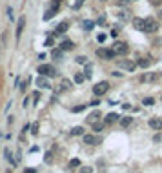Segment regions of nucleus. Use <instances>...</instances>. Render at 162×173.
Listing matches in <instances>:
<instances>
[{
  "instance_id": "nucleus-24",
  "label": "nucleus",
  "mask_w": 162,
  "mask_h": 173,
  "mask_svg": "<svg viewBox=\"0 0 162 173\" xmlns=\"http://www.w3.org/2000/svg\"><path fill=\"white\" fill-rule=\"evenodd\" d=\"M84 75H82V73H77V75H75V82H77V84H82V82H84Z\"/></svg>"
},
{
  "instance_id": "nucleus-19",
  "label": "nucleus",
  "mask_w": 162,
  "mask_h": 173,
  "mask_svg": "<svg viewBox=\"0 0 162 173\" xmlns=\"http://www.w3.org/2000/svg\"><path fill=\"white\" fill-rule=\"evenodd\" d=\"M62 88H64V89H69V88H73V84H71V80H69V78H62Z\"/></svg>"
},
{
  "instance_id": "nucleus-9",
  "label": "nucleus",
  "mask_w": 162,
  "mask_h": 173,
  "mask_svg": "<svg viewBox=\"0 0 162 173\" xmlns=\"http://www.w3.org/2000/svg\"><path fill=\"white\" fill-rule=\"evenodd\" d=\"M24 26H26V19L20 17V19H18V24H17V40H20V35H22V31H24Z\"/></svg>"
},
{
  "instance_id": "nucleus-23",
  "label": "nucleus",
  "mask_w": 162,
  "mask_h": 173,
  "mask_svg": "<svg viewBox=\"0 0 162 173\" xmlns=\"http://www.w3.org/2000/svg\"><path fill=\"white\" fill-rule=\"evenodd\" d=\"M142 104H144V106H153V104H155V100H153L151 97H148V98H144V100H142Z\"/></svg>"
},
{
  "instance_id": "nucleus-21",
  "label": "nucleus",
  "mask_w": 162,
  "mask_h": 173,
  "mask_svg": "<svg viewBox=\"0 0 162 173\" xmlns=\"http://www.w3.org/2000/svg\"><path fill=\"white\" fill-rule=\"evenodd\" d=\"M149 62H151V60H149V58H140V60H139V62H137V64H139V66H140V68H148V66H149Z\"/></svg>"
},
{
  "instance_id": "nucleus-12",
  "label": "nucleus",
  "mask_w": 162,
  "mask_h": 173,
  "mask_svg": "<svg viewBox=\"0 0 162 173\" xmlns=\"http://www.w3.org/2000/svg\"><path fill=\"white\" fill-rule=\"evenodd\" d=\"M37 86H38V88H51V86H49V82L46 80L44 75H40V77L37 78Z\"/></svg>"
},
{
  "instance_id": "nucleus-25",
  "label": "nucleus",
  "mask_w": 162,
  "mask_h": 173,
  "mask_svg": "<svg viewBox=\"0 0 162 173\" xmlns=\"http://www.w3.org/2000/svg\"><path fill=\"white\" fill-rule=\"evenodd\" d=\"M44 160H46V164H51V162H53V155L47 151V153H46V157H44Z\"/></svg>"
},
{
  "instance_id": "nucleus-33",
  "label": "nucleus",
  "mask_w": 162,
  "mask_h": 173,
  "mask_svg": "<svg viewBox=\"0 0 162 173\" xmlns=\"http://www.w3.org/2000/svg\"><path fill=\"white\" fill-rule=\"evenodd\" d=\"M129 4V0H119V6H128Z\"/></svg>"
},
{
  "instance_id": "nucleus-16",
  "label": "nucleus",
  "mask_w": 162,
  "mask_h": 173,
  "mask_svg": "<svg viewBox=\"0 0 162 173\" xmlns=\"http://www.w3.org/2000/svg\"><path fill=\"white\" fill-rule=\"evenodd\" d=\"M60 49L62 51H67V49H73V42H69V40H64L60 44Z\"/></svg>"
},
{
  "instance_id": "nucleus-3",
  "label": "nucleus",
  "mask_w": 162,
  "mask_h": 173,
  "mask_svg": "<svg viewBox=\"0 0 162 173\" xmlns=\"http://www.w3.org/2000/svg\"><path fill=\"white\" fill-rule=\"evenodd\" d=\"M97 55L100 58H104V60H113V58L117 57L113 49H106V47H99V49H97Z\"/></svg>"
},
{
  "instance_id": "nucleus-18",
  "label": "nucleus",
  "mask_w": 162,
  "mask_h": 173,
  "mask_svg": "<svg viewBox=\"0 0 162 173\" xmlns=\"http://www.w3.org/2000/svg\"><path fill=\"white\" fill-rule=\"evenodd\" d=\"M99 118H100V113H99V111H95V113H91V115H89V118H87V120H89L91 124H95Z\"/></svg>"
},
{
  "instance_id": "nucleus-26",
  "label": "nucleus",
  "mask_w": 162,
  "mask_h": 173,
  "mask_svg": "<svg viewBox=\"0 0 162 173\" xmlns=\"http://www.w3.org/2000/svg\"><path fill=\"white\" fill-rule=\"evenodd\" d=\"M102 128H104L102 122H95V124H93V130H95V131H102Z\"/></svg>"
},
{
  "instance_id": "nucleus-32",
  "label": "nucleus",
  "mask_w": 162,
  "mask_h": 173,
  "mask_svg": "<svg viewBox=\"0 0 162 173\" xmlns=\"http://www.w3.org/2000/svg\"><path fill=\"white\" fill-rule=\"evenodd\" d=\"M77 62H79V64H84V62H86V57H77Z\"/></svg>"
},
{
  "instance_id": "nucleus-14",
  "label": "nucleus",
  "mask_w": 162,
  "mask_h": 173,
  "mask_svg": "<svg viewBox=\"0 0 162 173\" xmlns=\"http://www.w3.org/2000/svg\"><path fill=\"white\" fill-rule=\"evenodd\" d=\"M133 27L135 29H139V31H142V27H144V19H133Z\"/></svg>"
},
{
  "instance_id": "nucleus-4",
  "label": "nucleus",
  "mask_w": 162,
  "mask_h": 173,
  "mask_svg": "<svg viewBox=\"0 0 162 173\" xmlns=\"http://www.w3.org/2000/svg\"><path fill=\"white\" fill-rule=\"evenodd\" d=\"M111 49L115 51V55H126L128 53V44L126 42H115V46Z\"/></svg>"
},
{
  "instance_id": "nucleus-27",
  "label": "nucleus",
  "mask_w": 162,
  "mask_h": 173,
  "mask_svg": "<svg viewBox=\"0 0 162 173\" xmlns=\"http://www.w3.org/2000/svg\"><path fill=\"white\" fill-rule=\"evenodd\" d=\"M80 173H93V168L91 166H84V168H80Z\"/></svg>"
},
{
  "instance_id": "nucleus-22",
  "label": "nucleus",
  "mask_w": 162,
  "mask_h": 173,
  "mask_svg": "<svg viewBox=\"0 0 162 173\" xmlns=\"http://www.w3.org/2000/svg\"><path fill=\"white\" fill-rule=\"evenodd\" d=\"M80 166V160L79 159H71L69 160V168H79Z\"/></svg>"
},
{
  "instance_id": "nucleus-28",
  "label": "nucleus",
  "mask_w": 162,
  "mask_h": 173,
  "mask_svg": "<svg viewBox=\"0 0 162 173\" xmlns=\"http://www.w3.org/2000/svg\"><path fill=\"white\" fill-rule=\"evenodd\" d=\"M84 27H86V29L89 31V29L93 27V22H91V20H87V22H84Z\"/></svg>"
},
{
  "instance_id": "nucleus-8",
  "label": "nucleus",
  "mask_w": 162,
  "mask_h": 173,
  "mask_svg": "<svg viewBox=\"0 0 162 173\" xmlns=\"http://www.w3.org/2000/svg\"><path fill=\"white\" fill-rule=\"evenodd\" d=\"M149 128L155 130V131H160L162 130V118H151L149 120Z\"/></svg>"
},
{
  "instance_id": "nucleus-31",
  "label": "nucleus",
  "mask_w": 162,
  "mask_h": 173,
  "mask_svg": "<svg viewBox=\"0 0 162 173\" xmlns=\"http://www.w3.org/2000/svg\"><path fill=\"white\" fill-rule=\"evenodd\" d=\"M119 19H120V20H128V17H126L124 11H120V13H119Z\"/></svg>"
},
{
  "instance_id": "nucleus-30",
  "label": "nucleus",
  "mask_w": 162,
  "mask_h": 173,
  "mask_svg": "<svg viewBox=\"0 0 162 173\" xmlns=\"http://www.w3.org/2000/svg\"><path fill=\"white\" fill-rule=\"evenodd\" d=\"M7 15H9V20H13V7H7Z\"/></svg>"
},
{
  "instance_id": "nucleus-7",
  "label": "nucleus",
  "mask_w": 162,
  "mask_h": 173,
  "mask_svg": "<svg viewBox=\"0 0 162 173\" xmlns=\"http://www.w3.org/2000/svg\"><path fill=\"white\" fill-rule=\"evenodd\" d=\"M119 68H124V69H128V71H135L137 64L131 62V60H119Z\"/></svg>"
},
{
  "instance_id": "nucleus-15",
  "label": "nucleus",
  "mask_w": 162,
  "mask_h": 173,
  "mask_svg": "<svg viewBox=\"0 0 162 173\" xmlns=\"http://www.w3.org/2000/svg\"><path fill=\"white\" fill-rule=\"evenodd\" d=\"M131 122H133V118H131V117H124V118H120V126H122V128H129V126H131Z\"/></svg>"
},
{
  "instance_id": "nucleus-1",
  "label": "nucleus",
  "mask_w": 162,
  "mask_h": 173,
  "mask_svg": "<svg viewBox=\"0 0 162 173\" xmlns=\"http://www.w3.org/2000/svg\"><path fill=\"white\" fill-rule=\"evenodd\" d=\"M157 29H159V22L153 19V17L144 19V27H142V31H144V33H155Z\"/></svg>"
},
{
  "instance_id": "nucleus-20",
  "label": "nucleus",
  "mask_w": 162,
  "mask_h": 173,
  "mask_svg": "<svg viewBox=\"0 0 162 173\" xmlns=\"http://www.w3.org/2000/svg\"><path fill=\"white\" fill-rule=\"evenodd\" d=\"M82 131H84V128L77 126V128H71V131H69V133L73 135V137H77V135H82Z\"/></svg>"
},
{
  "instance_id": "nucleus-29",
  "label": "nucleus",
  "mask_w": 162,
  "mask_h": 173,
  "mask_svg": "<svg viewBox=\"0 0 162 173\" xmlns=\"http://www.w3.org/2000/svg\"><path fill=\"white\" fill-rule=\"evenodd\" d=\"M31 130H33L31 133L35 135V133H37V131H38V124H33V126H31Z\"/></svg>"
},
{
  "instance_id": "nucleus-5",
  "label": "nucleus",
  "mask_w": 162,
  "mask_h": 173,
  "mask_svg": "<svg viewBox=\"0 0 162 173\" xmlns=\"http://www.w3.org/2000/svg\"><path fill=\"white\" fill-rule=\"evenodd\" d=\"M38 73L44 75V77H53V75H55V69H53V66H49V64H42L40 68H38Z\"/></svg>"
},
{
  "instance_id": "nucleus-13",
  "label": "nucleus",
  "mask_w": 162,
  "mask_h": 173,
  "mask_svg": "<svg viewBox=\"0 0 162 173\" xmlns=\"http://www.w3.org/2000/svg\"><path fill=\"white\" fill-rule=\"evenodd\" d=\"M4 155H6V159H7V162H9V164H13V166H17V164H18V160L11 157V151H9L7 148H6V151H4Z\"/></svg>"
},
{
  "instance_id": "nucleus-10",
  "label": "nucleus",
  "mask_w": 162,
  "mask_h": 173,
  "mask_svg": "<svg viewBox=\"0 0 162 173\" xmlns=\"http://www.w3.org/2000/svg\"><path fill=\"white\" fill-rule=\"evenodd\" d=\"M119 118H120L119 113H109V115H106V118H104V124H113V122H117Z\"/></svg>"
},
{
  "instance_id": "nucleus-6",
  "label": "nucleus",
  "mask_w": 162,
  "mask_h": 173,
  "mask_svg": "<svg viewBox=\"0 0 162 173\" xmlns=\"http://www.w3.org/2000/svg\"><path fill=\"white\" fill-rule=\"evenodd\" d=\"M102 138L100 137H95V135H84V144L87 146H93V144H100Z\"/></svg>"
},
{
  "instance_id": "nucleus-17",
  "label": "nucleus",
  "mask_w": 162,
  "mask_h": 173,
  "mask_svg": "<svg viewBox=\"0 0 162 173\" xmlns=\"http://www.w3.org/2000/svg\"><path fill=\"white\" fill-rule=\"evenodd\" d=\"M67 26H69L67 22H60V24L57 26V33H66V31H67Z\"/></svg>"
},
{
  "instance_id": "nucleus-2",
  "label": "nucleus",
  "mask_w": 162,
  "mask_h": 173,
  "mask_svg": "<svg viewBox=\"0 0 162 173\" xmlns=\"http://www.w3.org/2000/svg\"><path fill=\"white\" fill-rule=\"evenodd\" d=\"M109 91V82H106V80H102V82H97L95 84V88H93V93L97 97H102V95H106Z\"/></svg>"
},
{
  "instance_id": "nucleus-11",
  "label": "nucleus",
  "mask_w": 162,
  "mask_h": 173,
  "mask_svg": "<svg viewBox=\"0 0 162 173\" xmlns=\"http://www.w3.org/2000/svg\"><path fill=\"white\" fill-rule=\"evenodd\" d=\"M157 77H159L157 73H146V75H142V77H140V80H142V82H153Z\"/></svg>"
},
{
  "instance_id": "nucleus-35",
  "label": "nucleus",
  "mask_w": 162,
  "mask_h": 173,
  "mask_svg": "<svg viewBox=\"0 0 162 173\" xmlns=\"http://www.w3.org/2000/svg\"><path fill=\"white\" fill-rule=\"evenodd\" d=\"M24 173H35V170H33V168H29V170H26Z\"/></svg>"
},
{
  "instance_id": "nucleus-34",
  "label": "nucleus",
  "mask_w": 162,
  "mask_h": 173,
  "mask_svg": "<svg viewBox=\"0 0 162 173\" xmlns=\"http://www.w3.org/2000/svg\"><path fill=\"white\" fill-rule=\"evenodd\" d=\"M97 40H99V42H104V40H106V35H99V37H97Z\"/></svg>"
}]
</instances>
